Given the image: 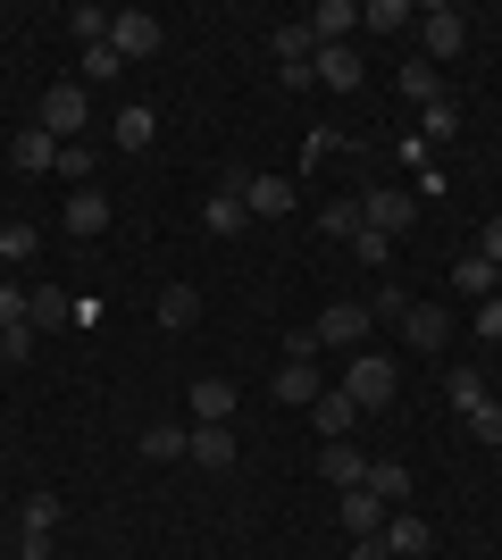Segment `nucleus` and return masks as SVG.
<instances>
[{"label":"nucleus","instance_id":"46","mask_svg":"<svg viewBox=\"0 0 502 560\" xmlns=\"http://www.w3.org/2000/svg\"><path fill=\"white\" fill-rule=\"evenodd\" d=\"M352 560H385V536H352Z\"/></svg>","mask_w":502,"mask_h":560},{"label":"nucleus","instance_id":"7","mask_svg":"<svg viewBox=\"0 0 502 560\" xmlns=\"http://www.w3.org/2000/svg\"><path fill=\"white\" fill-rule=\"evenodd\" d=\"M419 25H428V68L435 59H460V43H469V18H460V9H419Z\"/></svg>","mask_w":502,"mask_h":560},{"label":"nucleus","instance_id":"34","mask_svg":"<svg viewBox=\"0 0 502 560\" xmlns=\"http://www.w3.org/2000/svg\"><path fill=\"white\" fill-rule=\"evenodd\" d=\"M118 68H126V59H118L109 43H93V50H84V84H118Z\"/></svg>","mask_w":502,"mask_h":560},{"label":"nucleus","instance_id":"41","mask_svg":"<svg viewBox=\"0 0 502 560\" xmlns=\"http://www.w3.org/2000/svg\"><path fill=\"white\" fill-rule=\"evenodd\" d=\"M410 310V293H394V284H385V293H369V318H402Z\"/></svg>","mask_w":502,"mask_h":560},{"label":"nucleus","instance_id":"42","mask_svg":"<svg viewBox=\"0 0 502 560\" xmlns=\"http://www.w3.org/2000/svg\"><path fill=\"white\" fill-rule=\"evenodd\" d=\"M34 351V327H0V360H25Z\"/></svg>","mask_w":502,"mask_h":560},{"label":"nucleus","instance_id":"13","mask_svg":"<svg viewBox=\"0 0 502 560\" xmlns=\"http://www.w3.org/2000/svg\"><path fill=\"white\" fill-rule=\"evenodd\" d=\"M428 544H435V527H428V518H410V511H394V518H385V552H394V560H419Z\"/></svg>","mask_w":502,"mask_h":560},{"label":"nucleus","instance_id":"2","mask_svg":"<svg viewBox=\"0 0 502 560\" xmlns=\"http://www.w3.org/2000/svg\"><path fill=\"white\" fill-rule=\"evenodd\" d=\"M318 351H360L369 343V302H327L318 310V327H311Z\"/></svg>","mask_w":502,"mask_h":560},{"label":"nucleus","instance_id":"16","mask_svg":"<svg viewBox=\"0 0 502 560\" xmlns=\"http://www.w3.org/2000/svg\"><path fill=\"white\" fill-rule=\"evenodd\" d=\"M226 410H235V385H226V376H201V385H192V419L226 427Z\"/></svg>","mask_w":502,"mask_h":560},{"label":"nucleus","instance_id":"29","mask_svg":"<svg viewBox=\"0 0 502 560\" xmlns=\"http://www.w3.org/2000/svg\"><path fill=\"white\" fill-rule=\"evenodd\" d=\"M268 50H277V68H293V59H311V25H277V34H268Z\"/></svg>","mask_w":502,"mask_h":560},{"label":"nucleus","instance_id":"15","mask_svg":"<svg viewBox=\"0 0 502 560\" xmlns=\"http://www.w3.org/2000/svg\"><path fill=\"white\" fill-rule=\"evenodd\" d=\"M318 477H327L335 493H352V486H369V460H360L352 444H327V460H318Z\"/></svg>","mask_w":502,"mask_h":560},{"label":"nucleus","instance_id":"10","mask_svg":"<svg viewBox=\"0 0 502 560\" xmlns=\"http://www.w3.org/2000/svg\"><path fill=\"white\" fill-rule=\"evenodd\" d=\"M311 419H318V435H327V444H343V435L360 427V401L343 394V385H327V394L311 401Z\"/></svg>","mask_w":502,"mask_h":560},{"label":"nucleus","instance_id":"24","mask_svg":"<svg viewBox=\"0 0 502 560\" xmlns=\"http://www.w3.org/2000/svg\"><path fill=\"white\" fill-rule=\"evenodd\" d=\"M201 226H210V234H243V226H252V210H243L235 192H210V210H201Z\"/></svg>","mask_w":502,"mask_h":560},{"label":"nucleus","instance_id":"9","mask_svg":"<svg viewBox=\"0 0 502 560\" xmlns=\"http://www.w3.org/2000/svg\"><path fill=\"white\" fill-rule=\"evenodd\" d=\"M59 151H68V142H50L43 126H25V135L9 142V167H17V176H50V167H59Z\"/></svg>","mask_w":502,"mask_h":560},{"label":"nucleus","instance_id":"26","mask_svg":"<svg viewBox=\"0 0 502 560\" xmlns=\"http://www.w3.org/2000/svg\"><path fill=\"white\" fill-rule=\"evenodd\" d=\"M192 318H201V293H192V284H167L160 293V327H192Z\"/></svg>","mask_w":502,"mask_h":560},{"label":"nucleus","instance_id":"17","mask_svg":"<svg viewBox=\"0 0 502 560\" xmlns=\"http://www.w3.org/2000/svg\"><path fill=\"white\" fill-rule=\"evenodd\" d=\"M343 527H352V536H385V502L369 486H352L343 493Z\"/></svg>","mask_w":502,"mask_h":560},{"label":"nucleus","instance_id":"33","mask_svg":"<svg viewBox=\"0 0 502 560\" xmlns=\"http://www.w3.org/2000/svg\"><path fill=\"white\" fill-rule=\"evenodd\" d=\"M318 234L352 243V234H360V201H327V210H318Z\"/></svg>","mask_w":502,"mask_h":560},{"label":"nucleus","instance_id":"43","mask_svg":"<svg viewBox=\"0 0 502 560\" xmlns=\"http://www.w3.org/2000/svg\"><path fill=\"white\" fill-rule=\"evenodd\" d=\"M478 335H486V343H502V293H494V302H478Z\"/></svg>","mask_w":502,"mask_h":560},{"label":"nucleus","instance_id":"27","mask_svg":"<svg viewBox=\"0 0 502 560\" xmlns=\"http://www.w3.org/2000/svg\"><path fill=\"white\" fill-rule=\"evenodd\" d=\"M143 452H151V460H185V452H192V427H143Z\"/></svg>","mask_w":502,"mask_h":560},{"label":"nucleus","instance_id":"30","mask_svg":"<svg viewBox=\"0 0 502 560\" xmlns=\"http://www.w3.org/2000/svg\"><path fill=\"white\" fill-rule=\"evenodd\" d=\"M68 34H75L84 50H93V43H109V9H93V0H84V9H68Z\"/></svg>","mask_w":502,"mask_h":560},{"label":"nucleus","instance_id":"21","mask_svg":"<svg viewBox=\"0 0 502 560\" xmlns=\"http://www.w3.org/2000/svg\"><path fill=\"white\" fill-rule=\"evenodd\" d=\"M453 284H460V293H486V302H494L502 268H494V259H478V252H469V259H453Z\"/></svg>","mask_w":502,"mask_h":560},{"label":"nucleus","instance_id":"25","mask_svg":"<svg viewBox=\"0 0 502 560\" xmlns=\"http://www.w3.org/2000/svg\"><path fill=\"white\" fill-rule=\"evenodd\" d=\"M0 252H9V268L34 259V252H43V226H34V218H9V226H0Z\"/></svg>","mask_w":502,"mask_h":560},{"label":"nucleus","instance_id":"6","mask_svg":"<svg viewBox=\"0 0 502 560\" xmlns=\"http://www.w3.org/2000/svg\"><path fill=\"white\" fill-rule=\"evenodd\" d=\"M360 34V0H318V18H311V43L318 50H335V43H352ZM311 50V59H318Z\"/></svg>","mask_w":502,"mask_h":560},{"label":"nucleus","instance_id":"20","mask_svg":"<svg viewBox=\"0 0 502 560\" xmlns=\"http://www.w3.org/2000/svg\"><path fill=\"white\" fill-rule=\"evenodd\" d=\"M444 401L469 419V410H478V401H494V394H486V376H478V369H444Z\"/></svg>","mask_w":502,"mask_h":560},{"label":"nucleus","instance_id":"3","mask_svg":"<svg viewBox=\"0 0 502 560\" xmlns=\"http://www.w3.org/2000/svg\"><path fill=\"white\" fill-rule=\"evenodd\" d=\"M84 117H93L84 84H50V93H43V117H34V126H43L50 142H75V135H84Z\"/></svg>","mask_w":502,"mask_h":560},{"label":"nucleus","instance_id":"19","mask_svg":"<svg viewBox=\"0 0 502 560\" xmlns=\"http://www.w3.org/2000/svg\"><path fill=\"white\" fill-rule=\"evenodd\" d=\"M68 318H75V302H68V293H50V284H43V293H34V302H25V327H34V335L68 327Z\"/></svg>","mask_w":502,"mask_h":560},{"label":"nucleus","instance_id":"28","mask_svg":"<svg viewBox=\"0 0 502 560\" xmlns=\"http://www.w3.org/2000/svg\"><path fill=\"white\" fill-rule=\"evenodd\" d=\"M369 493H377V502H402V493H410V468L402 460H369Z\"/></svg>","mask_w":502,"mask_h":560},{"label":"nucleus","instance_id":"5","mask_svg":"<svg viewBox=\"0 0 502 560\" xmlns=\"http://www.w3.org/2000/svg\"><path fill=\"white\" fill-rule=\"evenodd\" d=\"M410 218H419V192H402V185H377L360 201V226H377V234H402Z\"/></svg>","mask_w":502,"mask_h":560},{"label":"nucleus","instance_id":"12","mask_svg":"<svg viewBox=\"0 0 502 560\" xmlns=\"http://www.w3.org/2000/svg\"><path fill=\"white\" fill-rule=\"evenodd\" d=\"M311 68H318V84H327V93H352L360 75H369V68H360V50H352V43H335V50H318Z\"/></svg>","mask_w":502,"mask_h":560},{"label":"nucleus","instance_id":"1","mask_svg":"<svg viewBox=\"0 0 502 560\" xmlns=\"http://www.w3.org/2000/svg\"><path fill=\"white\" fill-rule=\"evenodd\" d=\"M394 385H402V369H394V360H377V351H352V360H343V394H352L360 410H385V401H394Z\"/></svg>","mask_w":502,"mask_h":560},{"label":"nucleus","instance_id":"18","mask_svg":"<svg viewBox=\"0 0 502 560\" xmlns=\"http://www.w3.org/2000/svg\"><path fill=\"white\" fill-rule=\"evenodd\" d=\"M192 468H235V435L226 427H192Z\"/></svg>","mask_w":502,"mask_h":560},{"label":"nucleus","instance_id":"45","mask_svg":"<svg viewBox=\"0 0 502 560\" xmlns=\"http://www.w3.org/2000/svg\"><path fill=\"white\" fill-rule=\"evenodd\" d=\"M17 560H50V536H17Z\"/></svg>","mask_w":502,"mask_h":560},{"label":"nucleus","instance_id":"47","mask_svg":"<svg viewBox=\"0 0 502 560\" xmlns=\"http://www.w3.org/2000/svg\"><path fill=\"white\" fill-rule=\"evenodd\" d=\"M0 277H9V252H0Z\"/></svg>","mask_w":502,"mask_h":560},{"label":"nucleus","instance_id":"37","mask_svg":"<svg viewBox=\"0 0 502 560\" xmlns=\"http://www.w3.org/2000/svg\"><path fill=\"white\" fill-rule=\"evenodd\" d=\"M469 435H478V444H502V401H478V410H469Z\"/></svg>","mask_w":502,"mask_h":560},{"label":"nucleus","instance_id":"11","mask_svg":"<svg viewBox=\"0 0 502 560\" xmlns=\"http://www.w3.org/2000/svg\"><path fill=\"white\" fill-rule=\"evenodd\" d=\"M59 226H68V234H84V243H93V234L109 226V192H101V185H75V201H68V218H59Z\"/></svg>","mask_w":502,"mask_h":560},{"label":"nucleus","instance_id":"32","mask_svg":"<svg viewBox=\"0 0 502 560\" xmlns=\"http://www.w3.org/2000/svg\"><path fill=\"white\" fill-rule=\"evenodd\" d=\"M394 84H402L419 109H428V101H444V93H435V68H428V59H402V75H394Z\"/></svg>","mask_w":502,"mask_h":560},{"label":"nucleus","instance_id":"4","mask_svg":"<svg viewBox=\"0 0 502 560\" xmlns=\"http://www.w3.org/2000/svg\"><path fill=\"white\" fill-rule=\"evenodd\" d=\"M160 43H167V25L151 18V9H118V18H109V50H118V59H151Z\"/></svg>","mask_w":502,"mask_h":560},{"label":"nucleus","instance_id":"38","mask_svg":"<svg viewBox=\"0 0 502 560\" xmlns=\"http://www.w3.org/2000/svg\"><path fill=\"white\" fill-rule=\"evenodd\" d=\"M352 252L369 259V268H385V252H394V234H377V226H360V234H352Z\"/></svg>","mask_w":502,"mask_h":560},{"label":"nucleus","instance_id":"40","mask_svg":"<svg viewBox=\"0 0 502 560\" xmlns=\"http://www.w3.org/2000/svg\"><path fill=\"white\" fill-rule=\"evenodd\" d=\"M59 176H75V185H84V176H93V151H84V142H68V151H59Z\"/></svg>","mask_w":502,"mask_h":560},{"label":"nucleus","instance_id":"31","mask_svg":"<svg viewBox=\"0 0 502 560\" xmlns=\"http://www.w3.org/2000/svg\"><path fill=\"white\" fill-rule=\"evenodd\" d=\"M360 25L394 34V25H419V9H410V0H369V9H360Z\"/></svg>","mask_w":502,"mask_h":560},{"label":"nucleus","instance_id":"36","mask_svg":"<svg viewBox=\"0 0 502 560\" xmlns=\"http://www.w3.org/2000/svg\"><path fill=\"white\" fill-rule=\"evenodd\" d=\"M25 302H34V284H9V277H0V327H25Z\"/></svg>","mask_w":502,"mask_h":560},{"label":"nucleus","instance_id":"14","mask_svg":"<svg viewBox=\"0 0 502 560\" xmlns=\"http://www.w3.org/2000/svg\"><path fill=\"white\" fill-rule=\"evenodd\" d=\"M318 394H327V385H318V360H285V369H277V401H293V410H311Z\"/></svg>","mask_w":502,"mask_h":560},{"label":"nucleus","instance_id":"44","mask_svg":"<svg viewBox=\"0 0 502 560\" xmlns=\"http://www.w3.org/2000/svg\"><path fill=\"white\" fill-rule=\"evenodd\" d=\"M478 259H494V268H502V218H486V226H478Z\"/></svg>","mask_w":502,"mask_h":560},{"label":"nucleus","instance_id":"22","mask_svg":"<svg viewBox=\"0 0 502 560\" xmlns=\"http://www.w3.org/2000/svg\"><path fill=\"white\" fill-rule=\"evenodd\" d=\"M151 135H160V117L135 101V109H118V151H151Z\"/></svg>","mask_w":502,"mask_h":560},{"label":"nucleus","instance_id":"23","mask_svg":"<svg viewBox=\"0 0 502 560\" xmlns=\"http://www.w3.org/2000/svg\"><path fill=\"white\" fill-rule=\"evenodd\" d=\"M460 135V101H428L419 109V142H453Z\"/></svg>","mask_w":502,"mask_h":560},{"label":"nucleus","instance_id":"39","mask_svg":"<svg viewBox=\"0 0 502 560\" xmlns=\"http://www.w3.org/2000/svg\"><path fill=\"white\" fill-rule=\"evenodd\" d=\"M277 84H285V93H318V68H311V59H293V68H277Z\"/></svg>","mask_w":502,"mask_h":560},{"label":"nucleus","instance_id":"8","mask_svg":"<svg viewBox=\"0 0 502 560\" xmlns=\"http://www.w3.org/2000/svg\"><path fill=\"white\" fill-rule=\"evenodd\" d=\"M402 343L410 351H444V343H453V318H444L435 302H410L402 310Z\"/></svg>","mask_w":502,"mask_h":560},{"label":"nucleus","instance_id":"35","mask_svg":"<svg viewBox=\"0 0 502 560\" xmlns=\"http://www.w3.org/2000/svg\"><path fill=\"white\" fill-rule=\"evenodd\" d=\"M50 527H59V493H34L25 502V536H50Z\"/></svg>","mask_w":502,"mask_h":560}]
</instances>
